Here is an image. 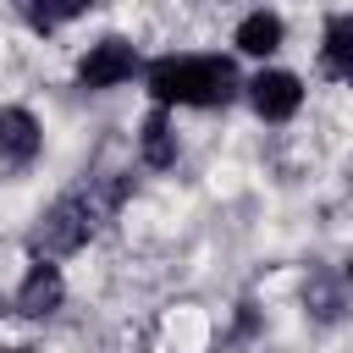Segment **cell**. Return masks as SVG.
Wrapping results in <instances>:
<instances>
[{
  "label": "cell",
  "mask_w": 353,
  "mask_h": 353,
  "mask_svg": "<svg viewBox=\"0 0 353 353\" xmlns=\"http://www.w3.org/2000/svg\"><path fill=\"white\" fill-rule=\"evenodd\" d=\"M39 149H44V127H39V116H33L28 105H0V160L22 171V165L39 160Z\"/></svg>",
  "instance_id": "6"
},
{
  "label": "cell",
  "mask_w": 353,
  "mask_h": 353,
  "mask_svg": "<svg viewBox=\"0 0 353 353\" xmlns=\"http://www.w3.org/2000/svg\"><path fill=\"white\" fill-rule=\"evenodd\" d=\"M143 72V61H138V44L132 39H121V33H105V39H94L83 55H77V83L83 88H121V83H132Z\"/></svg>",
  "instance_id": "3"
},
{
  "label": "cell",
  "mask_w": 353,
  "mask_h": 353,
  "mask_svg": "<svg viewBox=\"0 0 353 353\" xmlns=\"http://www.w3.org/2000/svg\"><path fill=\"white\" fill-rule=\"evenodd\" d=\"M0 353H17V347H0Z\"/></svg>",
  "instance_id": "13"
},
{
  "label": "cell",
  "mask_w": 353,
  "mask_h": 353,
  "mask_svg": "<svg viewBox=\"0 0 353 353\" xmlns=\"http://www.w3.org/2000/svg\"><path fill=\"white\" fill-rule=\"evenodd\" d=\"M232 44H237V55H254V61H270L281 44H287V22H281V11H248L237 28H232Z\"/></svg>",
  "instance_id": "8"
},
{
  "label": "cell",
  "mask_w": 353,
  "mask_h": 353,
  "mask_svg": "<svg viewBox=\"0 0 353 353\" xmlns=\"http://www.w3.org/2000/svg\"><path fill=\"white\" fill-rule=\"evenodd\" d=\"M61 303H66V276H61V265H55V259H33V265L22 270V287H17L11 309H17L22 320H50Z\"/></svg>",
  "instance_id": "5"
},
{
  "label": "cell",
  "mask_w": 353,
  "mask_h": 353,
  "mask_svg": "<svg viewBox=\"0 0 353 353\" xmlns=\"http://www.w3.org/2000/svg\"><path fill=\"white\" fill-rule=\"evenodd\" d=\"M94 199L88 193H61L39 221H33V259H61V254H77L88 237H94Z\"/></svg>",
  "instance_id": "2"
},
{
  "label": "cell",
  "mask_w": 353,
  "mask_h": 353,
  "mask_svg": "<svg viewBox=\"0 0 353 353\" xmlns=\"http://www.w3.org/2000/svg\"><path fill=\"white\" fill-rule=\"evenodd\" d=\"M342 281H347V287H353V254H347V265H342Z\"/></svg>",
  "instance_id": "12"
},
{
  "label": "cell",
  "mask_w": 353,
  "mask_h": 353,
  "mask_svg": "<svg viewBox=\"0 0 353 353\" xmlns=\"http://www.w3.org/2000/svg\"><path fill=\"white\" fill-rule=\"evenodd\" d=\"M0 314H6V303H0Z\"/></svg>",
  "instance_id": "14"
},
{
  "label": "cell",
  "mask_w": 353,
  "mask_h": 353,
  "mask_svg": "<svg viewBox=\"0 0 353 353\" xmlns=\"http://www.w3.org/2000/svg\"><path fill=\"white\" fill-rule=\"evenodd\" d=\"M11 11L33 28V33H55L61 28V11H55V0H11Z\"/></svg>",
  "instance_id": "10"
},
{
  "label": "cell",
  "mask_w": 353,
  "mask_h": 353,
  "mask_svg": "<svg viewBox=\"0 0 353 353\" xmlns=\"http://www.w3.org/2000/svg\"><path fill=\"white\" fill-rule=\"evenodd\" d=\"M347 353H353V347H347Z\"/></svg>",
  "instance_id": "15"
},
{
  "label": "cell",
  "mask_w": 353,
  "mask_h": 353,
  "mask_svg": "<svg viewBox=\"0 0 353 353\" xmlns=\"http://www.w3.org/2000/svg\"><path fill=\"white\" fill-rule=\"evenodd\" d=\"M243 94H248V105H254L259 121H292L298 105H303V77L281 72V66H265V72H254L243 83Z\"/></svg>",
  "instance_id": "4"
},
{
  "label": "cell",
  "mask_w": 353,
  "mask_h": 353,
  "mask_svg": "<svg viewBox=\"0 0 353 353\" xmlns=\"http://www.w3.org/2000/svg\"><path fill=\"white\" fill-rule=\"evenodd\" d=\"M176 154H182V138H176V121H171V110H149L143 121H138V160L149 165V171H171L176 165Z\"/></svg>",
  "instance_id": "7"
},
{
  "label": "cell",
  "mask_w": 353,
  "mask_h": 353,
  "mask_svg": "<svg viewBox=\"0 0 353 353\" xmlns=\"http://www.w3.org/2000/svg\"><path fill=\"white\" fill-rule=\"evenodd\" d=\"M143 88L160 110L193 105V110H215L237 99V66L226 55H160L143 66Z\"/></svg>",
  "instance_id": "1"
},
{
  "label": "cell",
  "mask_w": 353,
  "mask_h": 353,
  "mask_svg": "<svg viewBox=\"0 0 353 353\" xmlns=\"http://www.w3.org/2000/svg\"><path fill=\"white\" fill-rule=\"evenodd\" d=\"M99 0H55V11H61V22H72V17H83V11H94Z\"/></svg>",
  "instance_id": "11"
},
{
  "label": "cell",
  "mask_w": 353,
  "mask_h": 353,
  "mask_svg": "<svg viewBox=\"0 0 353 353\" xmlns=\"http://www.w3.org/2000/svg\"><path fill=\"white\" fill-rule=\"evenodd\" d=\"M320 72L336 83H353V11L325 17L320 28Z\"/></svg>",
  "instance_id": "9"
}]
</instances>
